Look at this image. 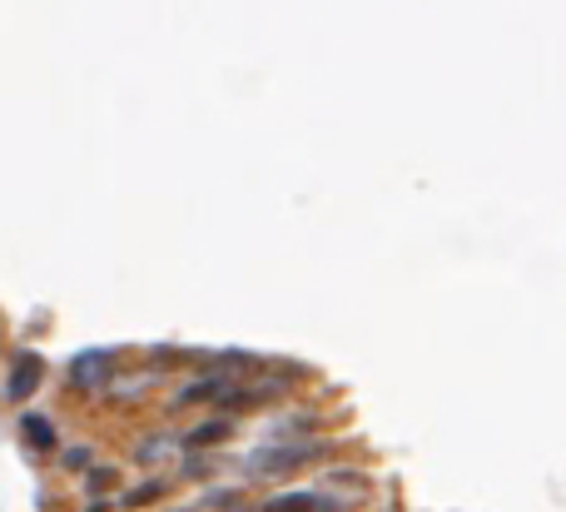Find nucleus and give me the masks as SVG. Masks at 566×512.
<instances>
[{"mask_svg":"<svg viewBox=\"0 0 566 512\" xmlns=\"http://www.w3.org/2000/svg\"><path fill=\"white\" fill-rule=\"evenodd\" d=\"M109 364H115V354H105V348H95V354H80L75 364H70V378H75L80 388H99L109 374H115Z\"/></svg>","mask_w":566,"mask_h":512,"instance_id":"nucleus-2","label":"nucleus"},{"mask_svg":"<svg viewBox=\"0 0 566 512\" xmlns=\"http://www.w3.org/2000/svg\"><path fill=\"white\" fill-rule=\"evenodd\" d=\"M65 468H90V453H85V448H75V453H65Z\"/></svg>","mask_w":566,"mask_h":512,"instance_id":"nucleus-11","label":"nucleus"},{"mask_svg":"<svg viewBox=\"0 0 566 512\" xmlns=\"http://www.w3.org/2000/svg\"><path fill=\"white\" fill-rule=\"evenodd\" d=\"M224 433H229V424H205V428H195V433H189L185 443H189V448H199V443H219Z\"/></svg>","mask_w":566,"mask_h":512,"instance_id":"nucleus-8","label":"nucleus"},{"mask_svg":"<svg viewBox=\"0 0 566 512\" xmlns=\"http://www.w3.org/2000/svg\"><path fill=\"white\" fill-rule=\"evenodd\" d=\"M20 433H25V443L40 448V453H50V448H55V428H50L45 418H25V424H20Z\"/></svg>","mask_w":566,"mask_h":512,"instance_id":"nucleus-6","label":"nucleus"},{"mask_svg":"<svg viewBox=\"0 0 566 512\" xmlns=\"http://www.w3.org/2000/svg\"><path fill=\"white\" fill-rule=\"evenodd\" d=\"M264 512H338V503H328L318 493H279L264 503Z\"/></svg>","mask_w":566,"mask_h":512,"instance_id":"nucleus-4","label":"nucleus"},{"mask_svg":"<svg viewBox=\"0 0 566 512\" xmlns=\"http://www.w3.org/2000/svg\"><path fill=\"white\" fill-rule=\"evenodd\" d=\"M169 448H175V438H149V443L139 448V463H155V458H165Z\"/></svg>","mask_w":566,"mask_h":512,"instance_id":"nucleus-9","label":"nucleus"},{"mask_svg":"<svg viewBox=\"0 0 566 512\" xmlns=\"http://www.w3.org/2000/svg\"><path fill=\"white\" fill-rule=\"evenodd\" d=\"M119 483V473L115 468H90V478H85V488L90 493H109V488Z\"/></svg>","mask_w":566,"mask_h":512,"instance_id":"nucleus-7","label":"nucleus"},{"mask_svg":"<svg viewBox=\"0 0 566 512\" xmlns=\"http://www.w3.org/2000/svg\"><path fill=\"white\" fill-rule=\"evenodd\" d=\"M224 394H229V388L219 384V378H205V384H189L185 394H179V408H185V404H219Z\"/></svg>","mask_w":566,"mask_h":512,"instance_id":"nucleus-5","label":"nucleus"},{"mask_svg":"<svg viewBox=\"0 0 566 512\" xmlns=\"http://www.w3.org/2000/svg\"><path fill=\"white\" fill-rule=\"evenodd\" d=\"M323 443H293V448H274V453L259 458V468H269V473H283V468H298L308 463V458H318Z\"/></svg>","mask_w":566,"mask_h":512,"instance_id":"nucleus-3","label":"nucleus"},{"mask_svg":"<svg viewBox=\"0 0 566 512\" xmlns=\"http://www.w3.org/2000/svg\"><path fill=\"white\" fill-rule=\"evenodd\" d=\"M155 498H165V483H145L139 493H129V508H139V503H155Z\"/></svg>","mask_w":566,"mask_h":512,"instance_id":"nucleus-10","label":"nucleus"},{"mask_svg":"<svg viewBox=\"0 0 566 512\" xmlns=\"http://www.w3.org/2000/svg\"><path fill=\"white\" fill-rule=\"evenodd\" d=\"M40 378H45V364H40L35 354H20V358H15V368H10L6 398H10V404H25V398L40 388Z\"/></svg>","mask_w":566,"mask_h":512,"instance_id":"nucleus-1","label":"nucleus"}]
</instances>
